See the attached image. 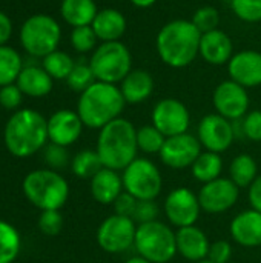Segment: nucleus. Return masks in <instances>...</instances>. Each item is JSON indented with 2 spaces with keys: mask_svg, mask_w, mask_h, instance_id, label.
Listing matches in <instances>:
<instances>
[{
  "mask_svg": "<svg viewBox=\"0 0 261 263\" xmlns=\"http://www.w3.org/2000/svg\"><path fill=\"white\" fill-rule=\"evenodd\" d=\"M202 32L191 20L168 22L157 34L155 48L163 63L171 68H185L200 54Z\"/></svg>",
  "mask_w": 261,
  "mask_h": 263,
  "instance_id": "1",
  "label": "nucleus"
},
{
  "mask_svg": "<svg viewBox=\"0 0 261 263\" xmlns=\"http://www.w3.org/2000/svg\"><path fill=\"white\" fill-rule=\"evenodd\" d=\"M48 140V119L38 111L29 108L18 109L5 125L3 142L14 157H31L45 148Z\"/></svg>",
  "mask_w": 261,
  "mask_h": 263,
  "instance_id": "2",
  "label": "nucleus"
},
{
  "mask_svg": "<svg viewBox=\"0 0 261 263\" xmlns=\"http://www.w3.org/2000/svg\"><path fill=\"white\" fill-rule=\"evenodd\" d=\"M125 105V97L117 85L97 80L80 94L77 114L85 126L91 129H102L122 116Z\"/></svg>",
  "mask_w": 261,
  "mask_h": 263,
  "instance_id": "3",
  "label": "nucleus"
},
{
  "mask_svg": "<svg viewBox=\"0 0 261 263\" xmlns=\"http://www.w3.org/2000/svg\"><path fill=\"white\" fill-rule=\"evenodd\" d=\"M95 151L105 168L123 171L137 159V128L123 117L112 120L100 129Z\"/></svg>",
  "mask_w": 261,
  "mask_h": 263,
  "instance_id": "4",
  "label": "nucleus"
},
{
  "mask_svg": "<svg viewBox=\"0 0 261 263\" xmlns=\"http://www.w3.org/2000/svg\"><path fill=\"white\" fill-rule=\"evenodd\" d=\"M22 190L28 202L40 211H60L69 197V185L66 179L49 168L28 173L22 182Z\"/></svg>",
  "mask_w": 261,
  "mask_h": 263,
  "instance_id": "5",
  "label": "nucleus"
},
{
  "mask_svg": "<svg viewBox=\"0 0 261 263\" xmlns=\"http://www.w3.org/2000/svg\"><path fill=\"white\" fill-rule=\"evenodd\" d=\"M134 248L138 256L149 262L169 263L177 254L175 233L160 220L137 225Z\"/></svg>",
  "mask_w": 261,
  "mask_h": 263,
  "instance_id": "6",
  "label": "nucleus"
},
{
  "mask_svg": "<svg viewBox=\"0 0 261 263\" xmlns=\"http://www.w3.org/2000/svg\"><path fill=\"white\" fill-rule=\"evenodd\" d=\"M89 66L98 82L117 85L132 71V55L120 40L103 42L94 49Z\"/></svg>",
  "mask_w": 261,
  "mask_h": 263,
  "instance_id": "7",
  "label": "nucleus"
},
{
  "mask_svg": "<svg viewBox=\"0 0 261 263\" xmlns=\"http://www.w3.org/2000/svg\"><path fill=\"white\" fill-rule=\"evenodd\" d=\"M62 28L57 20L48 14H34L28 17L20 28V43L25 51L35 59H43L58 48Z\"/></svg>",
  "mask_w": 261,
  "mask_h": 263,
  "instance_id": "8",
  "label": "nucleus"
},
{
  "mask_svg": "<svg viewBox=\"0 0 261 263\" xmlns=\"http://www.w3.org/2000/svg\"><path fill=\"white\" fill-rule=\"evenodd\" d=\"M125 191L137 200H155L163 188V177L158 166L145 157L132 160L122 174Z\"/></svg>",
  "mask_w": 261,
  "mask_h": 263,
  "instance_id": "9",
  "label": "nucleus"
},
{
  "mask_svg": "<svg viewBox=\"0 0 261 263\" xmlns=\"http://www.w3.org/2000/svg\"><path fill=\"white\" fill-rule=\"evenodd\" d=\"M137 223L131 217L112 214L97 228V243L108 254H123L134 247Z\"/></svg>",
  "mask_w": 261,
  "mask_h": 263,
  "instance_id": "10",
  "label": "nucleus"
},
{
  "mask_svg": "<svg viewBox=\"0 0 261 263\" xmlns=\"http://www.w3.org/2000/svg\"><path fill=\"white\" fill-rule=\"evenodd\" d=\"M163 211L169 223L178 230L195 225L200 217L202 206L198 196L194 191L185 186H178L166 196Z\"/></svg>",
  "mask_w": 261,
  "mask_h": 263,
  "instance_id": "11",
  "label": "nucleus"
},
{
  "mask_svg": "<svg viewBox=\"0 0 261 263\" xmlns=\"http://www.w3.org/2000/svg\"><path fill=\"white\" fill-rule=\"evenodd\" d=\"M152 125L165 137L185 134L191 125V114L183 102L172 97L162 99L152 109Z\"/></svg>",
  "mask_w": 261,
  "mask_h": 263,
  "instance_id": "12",
  "label": "nucleus"
},
{
  "mask_svg": "<svg viewBox=\"0 0 261 263\" xmlns=\"http://www.w3.org/2000/svg\"><path fill=\"white\" fill-rule=\"evenodd\" d=\"M202 143L197 136L185 133L172 137H166V142L160 151V160L163 165L172 170L191 168L197 157L203 153Z\"/></svg>",
  "mask_w": 261,
  "mask_h": 263,
  "instance_id": "13",
  "label": "nucleus"
},
{
  "mask_svg": "<svg viewBox=\"0 0 261 263\" xmlns=\"http://www.w3.org/2000/svg\"><path fill=\"white\" fill-rule=\"evenodd\" d=\"M197 196L202 211L208 214H222L229 211L238 202L240 188L231 179L220 177L205 183Z\"/></svg>",
  "mask_w": 261,
  "mask_h": 263,
  "instance_id": "14",
  "label": "nucleus"
},
{
  "mask_svg": "<svg viewBox=\"0 0 261 263\" xmlns=\"http://www.w3.org/2000/svg\"><path fill=\"white\" fill-rule=\"evenodd\" d=\"M197 137L206 151L222 154L231 148L235 140L232 122L220 114H206L197 129Z\"/></svg>",
  "mask_w": 261,
  "mask_h": 263,
  "instance_id": "15",
  "label": "nucleus"
},
{
  "mask_svg": "<svg viewBox=\"0 0 261 263\" xmlns=\"http://www.w3.org/2000/svg\"><path fill=\"white\" fill-rule=\"evenodd\" d=\"M212 102L217 114L223 116L231 122L243 119L248 114L251 105L248 89L231 79L222 82L215 88Z\"/></svg>",
  "mask_w": 261,
  "mask_h": 263,
  "instance_id": "16",
  "label": "nucleus"
},
{
  "mask_svg": "<svg viewBox=\"0 0 261 263\" xmlns=\"http://www.w3.org/2000/svg\"><path fill=\"white\" fill-rule=\"evenodd\" d=\"M83 126L77 111L58 109L48 119V139L51 143L68 148L80 139Z\"/></svg>",
  "mask_w": 261,
  "mask_h": 263,
  "instance_id": "17",
  "label": "nucleus"
},
{
  "mask_svg": "<svg viewBox=\"0 0 261 263\" xmlns=\"http://www.w3.org/2000/svg\"><path fill=\"white\" fill-rule=\"evenodd\" d=\"M231 80L245 86L246 89L261 85V52L246 49L235 52L228 63Z\"/></svg>",
  "mask_w": 261,
  "mask_h": 263,
  "instance_id": "18",
  "label": "nucleus"
},
{
  "mask_svg": "<svg viewBox=\"0 0 261 263\" xmlns=\"http://www.w3.org/2000/svg\"><path fill=\"white\" fill-rule=\"evenodd\" d=\"M177 240V254L189 262H202L208 259L211 242L203 230L198 227H185L178 228L175 233Z\"/></svg>",
  "mask_w": 261,
  "mask_h": 263,
  "instance_id": "19",
  "label": "nucleus"
},
{
  "mask_svg": "<svg viewBox=\"0 0 261 263\" xmlns=\"http://www.w3.org/2000/svg\"><path fill=\"white\" fill-rule=\"evenodd\" d=\"M231 237L245 248L261 247V213L246 210L238 213L229 225Z\"/></svg>",
  "mask_w": 261,
  "mask_h": 263,
  "instance_id": "20",
  "label": "nucleus"
},
{
  "mask_svg": "<svg viewBox=\"0 0 261 263\" xmlns=\"http://www.w3.org/2000/svg\"><path fill=\"white\" fill-rule=\"evenodd\" d=\"M200 55L205 62L211 65L229 63L234 55V45L231 37L218 28L202 34Z\"/></svg>",
  "mask_w": 261,
  "mask_h": 263,
  "instance_id": "21",
  "label": "nucleus"
},
{
  "mask_svg": "<svg viewBox=\"0 0 261 263\" xmlns=\"http://www.w3.org/2000/svg\"><path fill=\"white\" fill-rule=\"evenodd\" d=\"M15 85L20 88L23 96L40 99V97L48 96L52 91L54 79L45 71L42 65L28 63L23 66L20 76L17 77Z\"/></svg>",
  "mask_w": 261,
  "mask_h": 263,
  "instance_id": "22",
  "label": "nucleus"
},
{
  "mask_svg": "<svg viewBox=\"0 0 261 263\" xmlns=\"http://www.w3.org/2000/svg\"><path fill=\"white\" fill-rule=\"evenodd\" d=\"M125 191L122 174L115 170L102 168L91 179V196L100 205H112L115 199Z\"/></svg>",
  "mask_w": 261,
  "mask_h": 263,
  "instance_id": "23",
  "label": "nucleus"
},
{
  "mask_svg": "<svg viewBox=\"0 0 261 263\" xmlns=\"http://www.w3.org/2000/svg\"><path fill=\"white\" fill-rule=\"evenodd\" d=\"M92 29L102 42H118L126 32V17L122 11L105 8L97 12Z\"/></svg>",
  "mask_w": 261,
  "mask_h": 263,
  "instance_id": "24",
  "label": "nucleus"
},
{
  "mask_svg": "<svg viewBox=\"0 0 261 263\" xmlns=\"http://www.w3.org/2000/svg\"><path fill=\"white\" fill-rule=\"evenodd\" d=\"M120 91L126 103L138 105L148 100L154 92V79L145 69H132L120 83Z\"/></svg>",
  "mask_w": 261,
  "mask_h": 263,
  "instance_id": "25",
  "label": "nucleus"
},
{
  "mask_svg": "<svg viewBox=\"0 0 261 263\" xmlns=\"http://www.w3.org/2000/svg\"><path fill=\"white\" fill-rule=\"evenodd\" d=\"M98 9L94 0H63L60 14L72 28L92 25Z\"/></svg>",
  "mask_w": 261,
  "mask_h": 263,
  "instance_id": "26",
  "label": "nucleus"
},
{
  "mask_svg": "<svg viewBox=\"0 0 261 263\" xmlns=\"http://www.w3.org/2000/svg\"><path fill=\"white\" fill-rule=\"evenodd\" d=\"M191 173L192 177L200 182V183H209L215 179L222 177L223 173V159L220 154L217 153H211V151H203L197 160L194 162V165L191 166Z\"/></svg>",
  "mask_w": 261,
  "mask_h": 263,
  "instance_id": "27",
  "label": "nucleus"
},
{
  "mask_svg": "<svg viewBox=\"0 0 261 263\" xmlns=\"http://www.w3.org/2000/svg\"><path fill=\"white\" fill-rule=\"evenodd\" d=\"M258 177V165L249 154H238L232 159L229 166V179L238 188H249Z\"/></svg>",
  "mask_w": 261,
  "mask_h": 263,
  "instance_id": "28",
  "label": "nucleus"
},
{
  "mask_svg": "<svg viewBox=\"0 0 261 263\" xmlns=\"http://www.w3.org/2000/svg\"><path fill=\"white\" fill-rule=\"evenodd\" d=\"M23 66V59L14 48L0 46V88L15 83Z\"/></svg>",
  "mask_w": 261,
  "mask_h": 263,
  "instance_id": "29",
  "label": "nucleus"
},
{
  "mask_svg": "<svg viewBox=\"0 0 261 263\" xmlns=\"http://www.w3.org/2000/svg\"><path fill=\"white\" fill-rule=\"evenodd\" d=\"M22 239L14 225L0 220V263H12L20 254Z\"/></svg>",
  "mask_w": 261,
  "mask_h": 263,
  "instance_id": "30",
  "label": "nucleus"
},
{
  "mask_svg": "<svg viewBox=\"0 0 261 263\" xmlns=\"http://www.w3.org/2000/svg\"><path fill=\"white\" fill-rule=\"evenodd\" d=\"M102 168H103V163L95 149H82L71 160V171L78 179L91 180Z\"/></svg>",
  "mask_w": 261,
  "mask_h": 263,
  "instance_id": "31",
  "label": "nucleus"
},
{
  "mask_svg": "<svg viewBox=\"0 0 261 263\" xmlns=\"http://www.w3.org/2000/svg\"><path fill=\"white\" fill-rule=\"evenodd\" d=\"M42 66L45 68V71L57 80H66L68 76L71 74V71L75 66V60L65 51H52L51 54L45 55L42 60Z\"/></svg>",
  "mask_w": 261,
  "mask_h": 263,
  "instance_id": "32",
  "label": "nucleus"
},
{
  "mask_svg": "<svg viewBox=\"0 0 261 263\" xmlns=\"http://www.w3.org/2000/svg\"><path fill=\"white\" fill-rule=\"evenodd\" d=\"M166 137L154 126L143 125L137 129V146L145 154H160Z\"/></svg>",
  "mask_w": 261,
  "mask_h": 263,
  "instance_id": "33",
  "label": "nucleus"
},
{
  "mask_svg": "<svg viewBox=\"0 0 261 263\" xmlns=\"http://www.w3.org/2000/svg\"><path fill=\"white\" fill-rule=\"evenodd\" d=\"M97 79L89 66V62H85L83 59L80 62H75V66L74 69L71 71V74L68 76L66 79V83L68 86L75 91V92H83L86 91L92 83H95Z\"/></svg>",
  "mask_w": 261,
  "mask_h": 263,
  "instance_id": "34",
  "label": "nucleus"
},
{
  "mask_svg": "<svg viewBox=\"0 0 261 263\" xmlns=\"http://www.w3.org/2000/svg\"><path fill=\"white\" fill-rule=\"evenodd\" d=\"M97 42H98V37L94 32V29H92L91 25L72 28V32H71V45H72V48L77 52L86 54V52L94 51L97 48Z\"/></svg>",
  "mask_w": 261,
  "mask_h": 263,
  "instance_id": "35",
  "label": "nucleus"
},
{
  "mask_svg": "<svg viewBox=\"0 0 261 263\" xmlns=\"http://www.w3.org/2000/svg\"><path fill=\"white\" fill-rule=\"evenodd\" d=\"M231 8L246 23L261 22V0H231Z\"/></svg>",
  "mask_w": 261,
  "mask_h": 263,
  "instance_id": "36",
  "label": "nucleus"
},
{
  "mask_svg": "<svg viewBox=\"0 0 261 263\" xmlns=\"http://www.w3.org/2000/svg\"><path fill=\"white\" fill-rule=\"evenodd\" d=\"M191 22L195 25V28L202 34L209 32V31H214V29L218 28V23H220L218 9L214 8V6H202V8H198L194 12Z\"/></svg>",
  "mask_w": 261,
  "mask_h": 263,
  "instance_id": "37",
  "label": "nucleus"
},
{
  "mask_svg": "<svg viewBox=\"0 0 261 263\" xmlns=\"http://www.w3.org/2000/svg\"><path fill=\"white\" fill-rule=\"evenodd\" d=\"M43 159L48 163L49 170H54V171L63 170L69 165V154H68L66 148L51 143V142H49V145L45 146Z\"/></svg>",
  "mask_w": 261,
  "mask_h": 263,
  "instance_id": "38",
  "label": "nucleus"
},
{
  "mask_svg": "<svg viewBox=\"0 0 261 263\" xmlns=\"http://www.w3.org/2000/svg\"><path fill=\"white\" fill-rule=\"evenodd\" d=\"M38 230L45 236H57L63 230V216L60 214L58 210H49V211H42L38 217Z\"/></svg>",
  "mask_w": 261,
  "mask_h": 263,
  "instance_id": "39",
  "label": "nucleus"
},
{
  "mask_svg": "<svg viewBox=\"0 0 261 263\" xmlns=\"http://www.w3.org/2000/svg\"><path fill=\"white\" fill-rule=\"evenodd\" d=\"M158 214H160V208L155 203V200H138L132 220L137 225H143V223L155 222Z\"/></svg>",
  "mask_w": 261,
  "mask_h": 263,
  "instance_id": "40",
  "label": "nucleus"
},
{
  "mask_svg": "<svg viewBox=\"0 0 261 263\" xmlns=\"http://www.w3.org/2000/svg\"><path fill=\"white\" fill-rule=\"evenodd\" d=\"M243 131L245 139L251 142H261V111H249L243 117Z\"/></svg>",
  "mask_w": 261,
  "mask_h": 263,
  "instance_id": "41",
  "label": "nucleus"
},
{
  "mask_svg": "<svg viewBox=\"0 0 261 263\" xmlns=\"http://www.w3.org/2000/svg\"><path fill=\"white\" fill-rule=\"evenodd\" d=\"M23 100V92L20 88L12 83L0 88V106L5 109H17Z\"/></svg>",
  "mask_w": 261,
  "mask_h": 263,
  "instance_id": "42",
  "label": "nucleus"
},
{
  "mask_svg": "<svg viewBox=\"0 0 261 263\" xmlns=\"http://www.w3.org/2000/svg\"><path fill=\"white\" fill-rule=\"evenodd\" d=\"M232 257V245L228 240H217L211 243L208 260L212 263H228Z\"/></svg>",
  "mask_w": 261,
  "mask_h": 263,
  "instance_id": "43",
  "label": "nucleus"
},
{
  "mask_svg": "<svg viewBox=\"0 0 261 263\" xmlns=\"http://www.w3.org/2000/svg\"><path fill=\"white\" fill-rule=\"evenodd\" d=\"M137 203H138V200L134 196H131L129 193L123 191L115 199V202L112 203L114 205V214H118V216L131 217L132 219V216L135 213V208H137Z\"/></svg>",
  "mask_w": 261,
  "mask_h": 263,
  "instance_id": "44",
  "label": "nucleus"
},
{
  "mask_svg": "<svg viewBox=\"0 0 261 263\" xmlns=\"http://www.w3.org/2000/svg\"><path fill=\"white\" fill-rule=\"evenodd\" d=\"M248 197H249L251 208L261 213V174L248 188Z\"/></svg>",
  "mask_w": 261,
  "mask_h": 263,
  "instance_id": "45",
  "label": "nucleus"
},
{
  "mask_svg": "<svg viewBox=\"0 0 261 263\" xmlns=\"http://www.w3.org/2000/svg\"><path fill=\"white\" fill-rule=\"evenodd\" d=\"M11 35H12V22L8 17V14L0 11V46L6 45Z\"/></svg>",
  "mask_w": 261,
  "mask_h": 263,
  "instance_id": "46",
  "label": "nucleus"
},
{
  "mask_svg": "<svg viewBox=\"0 0 261 263\" xmlns=\"http://www.w3.org/2000/svg\"><path fill=\"white\" fill-rule=\"evenodd\" d=\"M134 6H137V8H149V6H152L157 0H129Z\"/></svg>",
  "mask_w": 261,
  "mask_h": 263,
  "instance_id": "47",
  "label": "nucleus"
},
{
  "mask_svg": "<svg viewBox=\"0 0 261 263\" xmlns=\"http://www.w3.org/2000/svg\"><path fill=\"white\" fill-rule=\"evenodd\" d=\"M125 263H152V262H149V260H146L145 257H142V256H134V257H131V259H128L126 262Z\"/></svg>",
  "mask_w": 261,
  "mask_h": 263,
  "instance_id": "48",
  "label": "nucleus"
},
{
  "mask_svg": "<svg viewBox=\"0 0 261 263\" xmlns=\"http://www.w3.org/2000/svg\"><path fill=\"white\" fill-rule=\"evenodd\" d=\"M197 263H212V262H211V260H208V259H206V260H202V262H197Z\"/></svg>",
  "mask_w": 261,
  "mask_h": 263,
  "instance_id": "49",
  "label": "nucleus"
}]
</instances>
